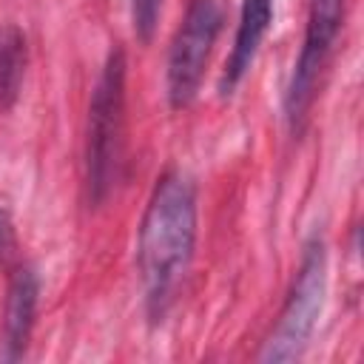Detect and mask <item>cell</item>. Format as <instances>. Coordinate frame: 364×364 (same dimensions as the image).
I'll list each match as a JSON object with an SVG mask.
<instances>
[{
  "label": "cell",
  "mask_w": 364,
  "mask_h": 364,
  "mask_svg": "<svg viewBox=\"0 0 364 364\" xmlns=\"http://www.w3.org/2000/svg\"><path fill=\"white\" fill-rule=\"evenodd\" d=\"M159 6L162 0H131V20H134V34L148 43L154 37L156 20H159Z\"/></svg>",
  "instance_id": "9c48e42d"
},
{
  "label": "cell",
  "mask_w": 364,
  "mask_h": 364,
  "mask_svg": "<svg viewBox=\"0 0 364 364\" xmlns=\"http://www.w3.org/2000/svg\"><path fill=\"white\" fill-rule=\"evenodd\" d=\"M341 17H344V0H313L310 3L304 46H301V54L296 60V68H293V77H290V85L284 94V114H287V122L293 131L304 119V111L313 100L316 77H318L324 57L341 28Z\"/></svg>",
  "instance_id": "5b68a950"
},
{
  "label": "cell",
  "mask_w": 364,
  "mask_h": 364,
  "mask_svg": "<svg viewBox=\"0 0 364 364\" xmlns=\"http://www.w3.org/2000/svg\"><path fill=\"white\" fill-rule=\"evenodd\" d=\"M17 259V233L6 205H0V267H11Z\"/></svg>",
  "instance_id": "30bf717a"
},
{
  "label": "cell",
  "mask_w": 364,
  "mask_h": 364,
  "mask_svg": "<svg viewBox=\"0 0 364 364\" xmlns=\"http://www.w3.org/2000/svg\"><path fill=\"white\" fill-rule=\"evenodd\" d=\"M37 276L31 267H17L11 273L9 282V296H6V318H3V330H6V347H9V358L23 355L31 327H34V313H37Z\"/></svg>",
  "instance_id": "52a82bcc"
},
{
  "label": "cell",
  "mask_w": 364,
  "mask_h": 364,
  "mask_svg": "<svg viewBox=\"0 0 364 364\" xmlns=\"http://www.w3.org/2000/svg\"><path fill=\"white\" fill-rule=\"evenodd\" d=\"M26 74V37L17 26L0 28V111H11Z\"/></svg>",
  "instance_id": "ba28073f"
},
{
  "label": "cell",
  "mask_w": 364,
  "mask_h": 364,
  "mask_svg": "<svg viewBox=\"0 0 364 364\" xmlns=\"http://www.w3.org/2000/svg\"><path fill=\"white\" fill-rule=\"evenodd\" d=\"M270 17H273V0H242L236 40H233L230 57H228L222 80H219L222 94H230L247 74V68L259 51V43L270 28Z\"/></svg>",
  "instance_id": "8992f818"
},
{
  "label": "cell",
  "mask_w": 364,
  "mask_h": 364,
  "mask_svg": "<svg viewBox=\"0 0 364 364\" xmlns=\"http://www.w3.org/2000/svg\"><path fill=\"white\" fill-rule=\"evenodd\" d=\"M327 293V250L321 239H310L304 245V256L282 310V318L262 350V361H293L307 347L313 327L318 321L321 304Z\"/></svg>",
  "instance_id": "3957f363"
},
{
  "label": "cell",
  "mask_w": 364,
  "mask_h": 364,
  "mask_svg": "<svg viewBox=\"0 0 364 364\" xmlns=\"http://www.w3.org/2000/svg\"><path fill=\"white\" fill-rule=\"evenodd\" d=\"M222 14L213 0H193L188 14L171 43L168 54V100L171 108H185L193 102L213 40L219 34Z\"/></svg>",
  "instance_id": "277c9868"
},
{
  "label": "cell",
  "mask_w": 364,
  "mask_h": 364,
  "mask_svg": "<svg viewBox=\"0 0 364 364\" xmlns=\"http://www.w3.org/2000/svg\"><path fill=\"white\" fill-rule=\"evenodd\" d=\"M196 239V191L188 176L165 173L148 202L139 228V273L145 287V304L159 318L188 270Z\"/></svg>",
  "instance_id": "6da1fadb"
},
{
  "label": "cell",
  "mask_w": 364,
  "mask_h": 364,
  "mask_svg": "<svg viewBox=\"0 0 364 364\" xmlns=\"http://www.w3.org/2000/svg\"><path fill=\"white\" fill-rule=\"evenodd\" d=\"M122 111H125V54L114 48L105 60V68L97 80L88 105L85 171H88V196L94 205H100L111 193L119 176Z\"/></svg>",
  "instance_id": "7a4b0ae2"
}]
</instances>
